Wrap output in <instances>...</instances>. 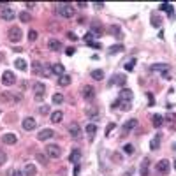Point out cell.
I'll list each match as a JSON object with an SVG mask.
<instances>
[{
	"label": "cell",
	"mask_w": 176,
	"mask_h": 176,
	"mask_svg": "<svg viewBox=\"0 0 176 176\" xmlns=\"http://www.w3.org/2000/svg\"><path fill=\"white\" fill-rule=\"evenodd\" d=\"M56 12L64 18H72L76 11H74V6L71 4H60V6H56Z\"/></svg>",
	"instance_id": "1"
},
{
	"label": "cell",
	"mask_w": 176,
	"mask_h": 176,
	"mask_svg": "<svg viewBox=\"0 0 176 176\" xmlns=\"http://www.w3.org/2000/svg\"><path fill=\"white\" fill-rule=\"evenodd\" d=\"M32 92H35V100H42L44 94H46V85L41 81H33L32 83Z\"/></svg>",
	"instance_id": "2"
},
{
	"label": "cell",
	"mask_w": 176,
	"mask_h": 176,
	"mask_svg": "<svg viewBox=\"0 0 176 176\" xmlns=\"http://www.w3.org/2000/svg\"><path fill=\"white\" fill-rule=\"evenodd\" d=\"M23 37V32L20 27H11L9 28V32H7V39L11 41V42H20Z\"/></svg>",
	"instance_id": "3"
},
{
	"label": "cell",
	"mask_w": 176,
	"mask_h": 176,
	"mask_svg": "<svg viewBox=\"0 0 176 176\" xmlns=\"http://www.w3.org/2000/svg\"><path fill=\"white\" fill-rule=\"evenodd\" d=\"M169 171H171V162L167 159H162L157 162V173L159 174H169Z\"/></svg>",
	"instance_id": "4"
},
{
	"label": "cell",
	"mask_w": 176,
	"mask_h": 176,
	"mask_svg": "<svg viewBox=\"0 0 176 176\" xmlns=\"http://www.w3.org/2000/svg\"><path fill=\"white\" fill-rule=\"evenodd\" d=\"M46 155L51 157V159H60L62 148L58 146V144H48V146H46Z\"/></svg>",
	"instance_id": "5"
},
{
	"label": "cell",
	"mask_w": 176,
	"mask_h": 176,
	"mask_svg": "<svg viewBox=\"0 0 176 176\" xmlns=\"http://www.w3.org/2000/svg\"><path fill=\"white\" fill-rule=\"evenodd\" d=\"M16 83V76H14V72L12 71H4L2 74V85H6V86H12Z\"/></svg>",
	"instance_id": "6"
},
{
	"label": "cell",
	"mask_w": 176,
	"mask_h": 176,
	"mask_svg": "<svg viewBox=\"0 0 176 176\" xmlns=\"http://www.w3.org/2000/svg\"><path fill=\"white\" fill-rule=\"evenodd\" d=\"M136 125H138V120H136V118L127 120L125 123H123V127H121V136H127V134H129L132 129H136Z\"/></svg>",
	"instance_id": "7"
},
{
	"label": "cell",
	"mask_w": 176,
	"mask_h": 176,
	"mask_svg": "<svg viewBox=\"0 0 176 176\" xmlns=\"http://www.w3.org/2000/svg\"><path fill=\"white\" fill-rule=\"evenodd\" d=\"M83 99L85 100H94L95 99V88L90 86V85H86V86H83Z\"/></svg>",
	"instance_id": "8"
},
{
	"label": "cell",
	"mask_w": 176,
	"mask_h": 176,
	"mask_svg": "<svg viewBox=\"0 0 176 176\" xmlns=\"http://www.w3.org/2000/svg\"><path fill=\"white\" fill-rule=\"evenodd\" d=\"M53 136H55V132L51 130V129H42V130H39L37 139L39 141H48V139H51Z\"/></svg>",
	"instance_id": "9"
},
{
	"label": "cell",
	"mask_w": 176,
	"mask_h": 176,
	"mask_svg": "<svg viewBox=\"0 0 176 176\" xmlns=\"http://www.w3.org/2000/svg\"><path fill=\"white\" fill-rule=\"evenodd\" d=\"M37 127V121L33 120L32 116H27V118H23V129L25 130H33Z\"/></svg>",
	"instance_id": "10"
},
{
	"label": "cell",
	"mask_w": 176,
	"mask_h": 176,
	"mask_svg": "<svg viewBox=\"0 0 176 176\" xmlns=\"http://www.w3.org/2000/svg\"><path fill=\"white\" fill-rule=\"evenodd\" d=\"M69 134H71V138L79 139L81 138V129H79V125H77V123H71V125H69Z\"/></svg>",
	"instance_id": "11"
},
{
	"label": "cell",
	"mask_w": 176,
	"mask_h": 176,
	"mask_svg": "<svg viewBox=\"0 0 176 176\" xmlns=\"http://www.w3.org/2000/svg\"><path fill=\"white\" fill-rule=\"evenodd\" d=\"M120 85V86H123V85H125L127 83V77H125V74H115V76H113V79H111L109 81V85Z\"/></svg>",
	"instance_id": "12"
},
{
	"label": "cell",
	"mask_w": 176,
	"mask_h": 176,
	"mask_svg": "<svg viewBox=\"0 0 176 176\" xmlns=\"http://www.w3.org/2000/svg\"><path fill=\"white\" fill-rule=\"evenodd\" d=\"M2 18H4L6 21H12V20L16 18V14H14V11H12L11 7H6V9H2Z\"/></svg>",
	"instance_id": "13"
},
{
	"label": "cell",
	"mask_w": 176,
	"mask_h": 176,
	"mask_svg": "<svg viewBox=\"0 0 176 176\" xmlns=\"http://www.w3.org/2000/svg\"><path fill=\"white\" fill-rule=\"evenodd\" d=\"M48 48H50L51 51H60L62 50V42L58 41V39H50V41H48Z\"/></svg>",
	"instance_id": "14"
},
{
	"label": "cell",
	"mask_w": 176,
	"mask_h": 176,
	"mask_svg": "<svg viewBox=\"0 0 176 176\" xmlns=\"http://www.w3.org/2000/svg\"><path fill=\"white\" fill-rule=\"evenodd\" d=\"M2 139H4V143L6 144H14L18 141V136L16 134H12V132H7V134H4V138Z\"/></svg>",
	"instance_id": "15"
},
{
	"label": "cell",
	"mask_w": 176,
	"mask_h": 176,
	"mask_svg": "<svg viewBox=\"0 0 176 176\" xmlns=\"http://www.w3.org/2000/svg\"><path fill=\"white\" fill-rule=\"evenodd\" d=\"M79 160H81V152H79V150L71 152V155H69V162H72V164H79Z\"/></svg>",
	"instance_id": "16"
},
{
	"label": "cell",
	"mask_w": 176,
	"mask_h": 176,
	"mask_svg": "<svg viewBox=\"0 0 176 176\" xmlns=\"http://www.w3.org/2000/svg\"><path fill=\"white\" fill-rule=\"evenodd\" d=\"M51 71L55 72L56 76H64V74H65V67L62 65V64H53V65H51Z\"/></svg>",
	"instance_id": "17"
},
{
	"label": "cell",
	"mask_w": 176,
	"mask_h": 176,
	"mask_svg": "<svg viewBox=\"0 0 176 176\" xmlns=\"http://www.w3.org/2000/svg\"><path fill=\"white\" fill-rule=\"evenodd\" d=\"M108 32L113 35V37H118V39H121V30H120V27L118 25H111L109 28H108Z\"/></svg>",
	"instance_id": "18"
},
{
	"label": "cell",
	"mask_w": 176,
	"mask_h": 176,
	"mask_svg": "<svg viewBox=\"0 0 176 176\" xmlns=\"http://www.w3.org/2000/svg\"><path fill=\"white\" fill-rule=\"evenodd\" d=\"M23 174H25V176H35V174H37V169H35V165H33V164H27V165H25V171H23Z\"/></svg>",
	"instance_id": "19"
},
{
	"label": "cell",
	"mask_w": 176,
	"mask_h": 176,
	"mask_svg": "<svg viewBox=\"0 0 176 176\" xmlns=\"http://www.w3.org/2000/svg\"><path fill=\"white\" fill-rule=\"evenodd\" d=\"M120 100H132V92L129 88H121L120 90Z\"/></svg>",
	"instance_id": "20"
},
{
	"label": "cell",
	"mask_w": 176,
	"mask_h": 176,
	"mask_svg": "<svg viewBox=\"0 0 176 176\" xmlns=\"http://www.w3.org/2000/svg\"><path fill=\"white\" fill-rule=\"evenodd\" d=\"M152 71L153 72H165V71H169V65H167V64H153V65H152Z\"/></svg>",
	"instance_id": "21"
},
{
	"label": "cell",
	"mask_w": 176,
	"mask_h": 176,
	"mask_svg": "<svg viewBox=\"0 0 176 176\" xmlns=\"http://www.w3.org/2000/svg\"><path fill=\"white\" fill-rule=\"evenodd\" d=\"M62 120H64V113L62 111H53L51 113V121L53 123H60Z\"/></svg>",
	"instance_id": "22"
},
{
	"label": "cell",
	"mask_w": 176,
	"mask_h": 176,
	"mask_svg": "<svg viewBox=\"0 0 176 176\" xmlns=\"http://www.w3.org/2000/svg\"><path fill=\"white\" fill-rule=\"evenodd\" d=\"M90 76L94 77L95 81H100V79L104 77V71H102V69H95V71L90 72Z\"/></svg>",
	"instance_id": "23"
},
{
	"label": "cell",
	"mask_w": 176,
	"mask_h": 176,
	"mask_svg": "<svg viewBox=\"0 0 176 176\" xmlns=\"http://www.w3.org/2000/svg\"><path fill=\"white\" fill-rule=\"evenodd\" d=\"M152 123H153L155 129H159V127L164 123V118H162L160 115H153V116H152Z\"/></svg>",
	"instance_id": "24"
},
{
	"label": "cell",
	"mask_w": 176,
	"mask_h": 176,
	"mask_svg": "<svg viewBox=\"0 0 176 176\" xmlns=\"http://www.w3.org/2000/svg\"><path fill=\"white\" fill-rule=\"evenodd\" d=\"M85 130H86V134H88V138H90V139H94V136H95V132H97V127H95L94 123H88V125H86V129H85Z\"/></svg>",
	"instance_id": "25"
},
{
	"label": "cell",
	"mask_w": 176,
	"mask_h": 176,
	"mask_svg": "<svg viewBox=\"0 0 176 176\" xmlns=\"http://www.w3.org/2000/svg\"><path fill=\"white\" fill-rule=\"evenodd\" d=\"M58 85H60V86H69V85H71V76H67V74L60 76L58 77Z\"/></svg>",
	"instance_id": "26"
},
{
	"label": "cell",
	"mask_w": 176,
	"mask_h": 176,
	"mask_svg": "<svg viewBox=\"0 0 176 176\" xmlns=\"http://www.w3.org/2000/svg\"><path fill=\"white\" fill-rule=\"evenodd\" d=\"M18 18H20L23 23H28L30 20H32V14H30V12H27V11H21L20 14H18Z\"/></svg>",
	"instance_id": "27"
},
{
	"label": "cell",
	"mask_w": 176,
	"mask_h": 176,
	"mask_svg": "<svg viewBox=\"0 0 176 176\" xmlns=\"http://www.w3.org/2000/svg\"><path fill=\"white\" fill-rule=\"evenodd\" d=\"M123 50H125V48H123L121 44H115V46H111V48H109L108 53H109V55H115V53H121Z\"/></svg>",
	"instance_id": "28"
},
{
	"label": "cell",
	"mask_w": 176,
	"mask_h": 176,
	"mask_svg": "<svg viewBox=\"0 0 176 176\" xmlns=\"http://www.w3.org/2000/svg\"><path fill=\"white\" fill-rule=\"evenodd\" d=\"M35 160L46 165L48 162H50V157H48V155H42V153H35Z\"/></svg>",
	"instance_id": "29"
},
{
	"label": "cell",
	"mask_w": 176,
	"mask_h": 176,
	"mask_svg": "<svg viewBox=\"0 0 176 176\" xmlns=\"http://www.w3.org/2000/svg\"><path fill=\"white\" fill-rule=\"evenodd\" d=\"M159 11H167V12H169V16H173V6H171V4H167V2L160 4V6H159Z\"/></svg>",
	"instance_id": "30"
},
{
	"label": "cell",
	"mask_w": 176,
	"mask_h": 176,
	"mask_svg": "<svg viewBox=\"0 0 176 176\" xmlns=\"http://www.w3.org/2000/svg\"><path fill=\"white\" fill-rule=\"evenodd\" d=\"M159 146H160V136H155V138L150 141V148L152 150H159Z\"/></svg>",
	"instance_id": "31"
},
{
	"label": "cell",
	"mask_w": 176,
	"mask_h": 176,
	"mask_svg": "<svg viewBox=\"0 0 176 176\" xmlns=\"http://www.w3.org/2000/svg\"><path fill=\"white\" fill-rule=\"evenodd\" d=\"M14 65H16L20 71H27V69H28V67H27V62L23 60V58H18V60L14 62Z\"/></svg>",
	"instance_id": "32"
},
{
	"label": "cell",
	"mask_w": 176,
	"mask_h": 176,
	"mask_svg": "<svg viewBox=\"0 0 176 176\" xmlns=\"http://www.w3.org/2000/svg\"><path fill=\"white\" fill-rule=\"evenodd\" d=\"M86 115L92 116L94 120H97V118H99V111H97V108H95V106H92L90 109H86Z\"/></svg>",
	"instance_id": "33"
},
{
	"label": "cell",
	"mask_w": 176,
	"mask_h": 176,
	"mask_svg": "<svg viewBox=\"0 0 176 176\" xmlns=\"http://www.w3.org/2000/svg\"><path fill=\"white\" fill-rule=\"evenodd\" d=\"M32 71L35 72V74H41V71H44V67L41 62H32Z\"/></svg>",
	"instance_id": "34"
},
{
	"label": "cell",
	"mask_w": 176,
	"mask_h": 176,
	"mask_svg": "<svg viewBox=\"0 0 176 176\" xmlns=\"http://www.w3.org/2000/svg\"><path fill=\"white\" fill-rule=\"evenodd\" d=\"M148 165H150V160L144 159V160H143V165H141V174H143V176L148 174Z\"/></svg>",
	"instance_id": "35"
},
{
	"label": "cell",
	"mask_w": 176,
	"mask_h": 176,
	"mask_svg": "<svg viewBox=\"0 0 176 176\" xmlns=\"http://www.w3.org/2000/svg\"><path fill=\"white\" fill-rule=\"evenodd\" d=\"M132 106H130V100H120V109L121 111H129Z\"/></svg>",
	"instance_id": "36"
},
{
	"label": "cell",
	"mask_w": 176,
	"mask_h": 176,
	"mask_svg": "<svg viewBox=\"0 0 176 176\" xmlns=\"http://www.w3.org/2000/svg\"><path fill=\"white\" fill-rule=\"evenodd\" d=\"M123 152H125L127 155H132L136 150H134V144H130V143H127L125 146H123Z\"/></svg>",
	"instance_id": "37"
},
{
	"label": "cell",
	"mask_w": 176,
	"mask_h": 176,
	"mask_svg": "<svg viewBox=\"0 0 176 176\" xmlns=\"http://www.w3.org/2000/svg\"><path fill=\"white\" fill-rule=\"evenodd\" d=\"M62 102H64V95H62V94H55V95H53V104L58 106V104H62Z\"/></svg>",
	"instance_id": "38"
},
{
	"label": "cell",
	"mask_w": 176,
	"mask_h": 176,
	"mask_svg": "<svg viewBox=\"0 0 176 176\" xmlns=\"http://www.w3.org/2000/svg\"><path fill=\"white\" fill-rule=\"evenodd\" d=\"M92 30L97 33H102V25H99V21H92Z\"/></svg>",
	"instance_id": "39"
},
{
	"label": "cell",
	"mask_w": 176,
	"mask_h": 176,
	"mask_svg": "<svg viewBox=\"0 0 176 176\" xmlns=\"http://www.w3.org/2000/svg\"><path fill=\"white\" fill-rule=\"evenodd\" d=\"M37 35H39V33L35 32V30H30V32H28V41H30V42L37 41Z\"/></svg>",
	"instance_id": "40"
},
{
	"label": "cell",
	"mask_w": 176,
	"mask_h": 176,
	"mask_svg": "<svg viewBox=\"0 0 176 176\" xmlns=\"http://www.w3.org/2000/svg\"><path fill=\"white\" fill-rule=\"evenodd\" d=\"M7 162V153L4 150H0V165H4Z\"/></svg>",
	"instance_id": "41"
},
{
	"label": "cell",
	"mask_w": 176,
	"mask_h": 176,
	"mask_svg": "<svg viewBox=\"0 0 176 176\" xmlns=\"http://www.w3.org/2000/svg\"><path fill=\"white\" fill-rule=\"evenodd\" d=\"M39 113H41V115H50V106H41V108H39Z\"/></svg>",
	"instance_id": "42"
},
{
	"label": "cell",
	"mask_w": 176,
	"mask_h": 176,
	"mask_svg": "<svg viewBox=\"0 0 176 176\" xmlns=\"http://www.w3.org/2000/svg\"><path fill=\"white\" fill-rule=\"evenodd\" d=\"M94 37H95L94 33H92V32H88L86 35H85V42H86V44H90V42H94Z\"/></svg>",
	"instance_id": "43"
},
{
	"label": "cell",
	"mask_w": 176,
	"mask_h": 176,
	"mask_svg": "<svg viewBox=\"0 0 176 176\" xmlns=\"http://www.w3.org/2000/svg\"><path fill=\"white\" fill-rule=\"evenodd\" d=\"M134 64H136V58L129 60V62L125 64V69H127V71H132V69H134Z\"/></svg>",
	"instance_id": "44"
},
{
	"label": "cell",
	"mask_w": 176,
	"mask_h": 176,
	"mask_svg": "<svg viewBox=\"0 0 176 176\" xmlns=\"http://www.w3.org/2000/svg\"><path fill=\"white\" fill-rule=\"evenodd\" d=\"M152 25H153V27H160V25H162V21H160V18L157 20V16H153V18H152Z\"/></svg>",
	"instance_id": "45"
},
{
	"label": "cell",
	"mask_w": 176,
	"mask_h": 176,
	"mask_svg": "<svg viewBox=\"0 0 176 176\" xmlns=\"http://www.w3.org/2000/svg\"><path fill=\"white\" fill-rule=\"evenodd\" d=\"M51 72H53V71H51V67L44 65V71H42V74H44V76H48V74H51Z\"/></svg>",
	"instance_id": "46"
},
{
	"label": "cell",
	"mask_w": 176,
	"mask_h": 176,
	"mask_svg": "<svg viewBox=\"0 0 176 176\" xmlns=\"http://www.w3.org/2000/svg\"><path fill=\"white\" fill-rule=\"evenodd\" d=\"M111 159H113V160H118V162H121V155H120V153H113V155H111Z\"/></svg>",
	"instance_id": "47"
},
{
	"label": "cell",
	"mask_w": 176,
	"mask_h": 176,
	"mask_svg": "<svg viewBox=\"0 0 176 176\" xmlns=\"http://www.w3.org/2000/svg\"><path fill=\"white\" fill-rule=\"evenodd\" d=\"M94 7H95V9H102L104 4H102V2H94Z\"/></svg>",
	"instance_id": "48"
},
{
	"label": "cell",
	"mask_w": 176,
	"mask_h": 176,
	"mask_svg": "<svg viewBox=\"0 0 176 176\" xmlns=\"http://www.w3.org/2000/svg\"><path fill=\"white\" fill-rule=\"evenodd\" d=\"M67 37L71 39V41H76V39H77V35H76V33H72V32H69V33H67Z\"/></svg>",
	"instance_id": "49"
},
{
	"label": "cell",
	"mask_w": 176,
	"mask_h": 176,
	"mask_svg": "<svg viewBox=\"0 0 176 176\" xmlns=\"http://www.w3.org/2000/svg\"><path fill=\"white\" fill-rule=\"evenodd\" d=\"M11 176H25L21 171H11Z\"/></svg>",
	"instance_id": "50"
},
{
	"label": "cell",
	"mask_w": 176,
	"mask_h": 176,
	"mask_svg": "<svg viewBox=\"0 0 176 176\" xmlns=\"http://www.w3.org/2000/svg\"><path fill=\"white\" fill-rule=\"evenodd\" d=\"M88 46H92V48H95V50H99V48H100V44H99V42H95V41H94V42H90Z\"/></svg>",
	"instance_id": "51"
},
{
	"label": "cell",
	"mask_w": 176,
	"mask_h": 176,
	"mask_svg": "<svg viewBox=\"0 0 176 176\" xmlns=\"http://www.w3.org/2000/svg\"><path fill=\"white\" fill-rule=\"evenodd\" d=\"M113 129H115V123H109V125H108V129H106V134H109Z\"/></svg>",
	"instance_id": "52"
},
{
	"label": "cell",
	"mask_w": 176,
	"mask_h": 176,
	"mask_svg": "<svg viewBox=\"0 0 176 176\" xmlns=\"http://www.w3.org/2000/svg\"><path fill=\"white\" fill-rule=\"evenodd\" d=\"M65 53H67L69 56H72V55H74V48H67V50H65Z\"/></svg>",
	"instance_id": "53"
},
{
	"label": "cell",
	"mask_w": 176,
	"mask_h": 176,
	"mask_svg": "<svg viewBox=\"0 0 176 176\" xmlns=\"http://www.w3.org/2000/svg\"><path fill=\"white\" fill-rule=\"evenodd\" d=\"M162 77H164V79H171V74H169V71L162 72Z\"/></svg>",
	"instance_id": "54"
},
{
	"label": "cell",
	"mask_w": 176,
	"mask_h": 176,
	"mask_svg": "<svg viewBox=\"0 0 176 176\" xmlns=\"http://www.w3.org/2000/svg\"><path fill=\"white\" fill-rule=\"evenodd\" d=\"M25 6H27L28 9H32V7H35V4H33V2H27V4H25Z\"/></svg>",
	"instance_id": "55"
},
{
	"label": "cell",
	"mask_w": 176,
	"mask_h": 176,
	"mask_svg": "<svg viewBox=\"0 0 176 176\" xmlns=\"http://www.w3.org/2000/svg\"><path fill=\"white\" fill-rule=\"evenodd\" d=\"M148 100H150V106H153V97H152V94H148Z\"/></svg>",
	"instance_id": "56"
},
{
	"label": "cell",
	"mask_w": 176,
	"mask_h": 176,
	"mask_svg": "<svg viewBox=\"0 0 176 176\" xmlns=\"http://www.w3.org/2000/svg\"><path fill=\"white\" fill-rule=\"evenodd\" d=\"M88 4H85V2H77V7H86Z\"/></svg>",
	"instance_id": "57"
},
{
	"label": "cell",
	"mask_w": 176,
	"mask_h": 176,
	"mask_svg": "<svg viewBox=\"0 0 176 176\" xmlns=\"http://www.w3.org/2000/svg\"><path fill=\"white\" fill-rule=\"evenodd\" d=\"M176 118V115H167V120H174Z\"/></svg>",
	"instance_id": "58"
},
{
	"label": "cell",
	"mask_w": 176,
	"mask_h": 176,
	"mask_svg": "<svg viewBox=\"0 0 176 176\" xmlns=\"http://www.w3.org/2000/svg\"><path fill=\"white\" fill-rule=\"evenodd\" d=\"M4 60V53H0V62Z\"/></svg>",
	"instance_id": "59"
},
{
	"label": "cell",
	"mask_w": 176,
	"mask_h": 176,
	"mask_svg": "<svg viewBox=\"0 0 176 176\" xmlns=\"http://www.w3.org/2000/svg\"><path fill=\"white\" fill-rule=\"evenodd\" d=\"M173 165H174V169H176V159H174V164H173Z\"/></svg>",
	"instance_id": "60"
},
{
	"label": "cell",
	"mask_w": 176,
	"mask_h": 176,
	"mask_svg": "<svg viewBox=\"0 0 176 176\" xmlns=\"http://www.w3.org/2000/svg\"><path fill=\"white\" fill-rule=\"evenodd\" d=\"M174 150H176V143H174Z\"/></svg>",
	"instance_id": "61"
}]
</instances>
